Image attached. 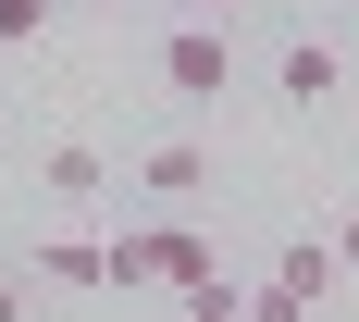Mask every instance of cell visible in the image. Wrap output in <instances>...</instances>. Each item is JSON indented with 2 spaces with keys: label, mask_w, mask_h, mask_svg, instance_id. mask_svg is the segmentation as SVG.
<instances>
[{
  "label": "cell",
  "mask_w": 359,
  "mask_h": 322,
  "mask_svg": "<svg viewBox=\"0 0 359 322\" xmlns=\"http://www.w3.org/2000/svg\"><path fill=\"white\" fill-rule=\"evenodd\" d=\"M334 87H347V62H334L323 37H285V62H273V100H285V112H334Z\"/></svg>",
  "instance_id": "3957f363"
},
{
  "label": "cell",
  "mask_w": 359,
  "mask_h": 322,
  "mask_svg": "<svg viewBox=\"0 0 359 322\" xmlns=\"http://www.w3.org/2000/svg\"><path fill=\"white\" fill-rule=\"evenodd\" d=\"M273 286L323 310V286H334V248H323V236H285V260H273Z\"/></svg>",
  "instance_id": "52a82bcc"
},
{
  "label": "cell",
  "mask_w": 359,
  "mask_h": 322,
  "mask_svg": "<svg viewBox=\"0 0 359 322\" xmlns=\"http://www.w3.org/2000/svg\"><path fill=\"white\" fill-rule=\"evenodd\" d=\"M198 273H223V248L198 236V223H124L111 236V286H198Z\"/></svg>",
  "instance_id": "6da1fadb"
},
{
  "label": "cell",
  "mask_w": 359,
  "mask_h": 322,
  "mask_svg": "<svg viewBox=\"0 0 359 322\" xmlns=\"http://www.w3.org/2000/svg\"><path fill=\"white\" fill-rule=\"evenodd\" d=\"M223 74H236V50H223V25H198V13H186V25L161 37V87H174L186 112H211V100H223Z\"/></svg>",
  "instance_id": "7a4b0ae2"
},
{
  "label": "cell",
  "mask_w": 359,
  "mask_h": 322,
  "mask_svg": "<svg viewBox=\"0 0 359 322\" xmlns=\"http://www.w3.org/2000/svg\"><path fill=\"white\" fill-rule=\"evenodd\" d=\"M50 13H62V0H0V37L25 50V37H50Z\"/></svg>",
  "instance_id": "9c48e42d"
},
{
  "label": "cell",
  "mask_w": 359,
  "mask_h": 322,
  "mask_svg": "<svg viewBox=\"0 0 359 322\" xmlns=\"http://www.w3.org/2000/svg\"><path fill=\"white\" fill-rule=\"evenodd\" d=\"M323 248H334V286H359V211H347V223H334Z\"/></svg>",
  "instance_id": "30bf717a"
},
{
  "label": "cell",
  "mask_w": 359,
  "mask_h": 322,
  "mask_svg": "<svg viewBox=\"0 0 359 322\" xmlns=\"http://www.w3.org/2000/svg\"><path fill=\"white\" fill-rule=\"evenodd\" d=\"M186 322H198V310H186Z\"/></svg>",
  "instance_id": "4fadbf2b"
},
{
  "label": "cell",
  "mask_w": 359,
  "mask_h": 322,
  "mask_svg": "<svg viewBox=\"0 0 359 322\" xmlns=\"http://www.w3.org/2000/svg\"><path fill=\"white\" fill-rule=\"evenodd\" d=\"M37 186H50V199H100V186H111V161H100L87 137H62L50 161H37Z\"/></svg>",
  "instance_id": "8992f818"
},
{
  "label": "cell",
  "mask_w": 359,
  "mask_h": 322,
  "mask_svg": "<svg viewBox=\"0 0 359 322\" xmlns=\"http://www.w3.org/2000/svg\"><path fill=\"white\" fill-rule=\"evenodd\" d=\"M186 13H198V25H223V13H236V0H186Z\"/></svg>",
  "instance_id": "7c38bea8"
},
{
  "label": "cell",
  "mask_w": 359,
  "mask_h": 322,
  "mask_svg": "<svg viewBox=\"0 0 359 322\" xmlns=\"http://www.w3.org/2000/svg\"><path fill=\"white\" fill-rule=\"evenodd\" d=\"M25 273H50V286H74V297H87V286H111V236H50Z\"/></svg>",
  "instance_id": "5b68a950"
},
{
  "label": "cell",
  "mask_w": 359,
  "mask_h": 322,
  "mask_svg": "<svg viewBox=\"0 0 359 322\" xmlns=\"http://www.w3.org/2000/svg\"><path fill=\"white\" fill-rule=\"evenodd\" d=\"M137 186L161 199V211H174V199H198V186H211V149H198V137H161V149L137 161Z\"/></svg>",
  "instance_id": "277c9868"
},
{
  "label": "cell",
  "mask_w": 359,
  "mask_h": 322,
  "mask_svg": "<svg viewBox=\"0 0 359 322\" xmlns=\"http://www.w3.org/2000/svg\"><path fill=\"white\" fill-rule=\"evenodd\" d=\"M0 322H25V286H13V273H0Z\"/></svg>",
  "instance_id": "8fae6325"
},
{
  "label": "cell",
  "mask_w": 359,
  "mask_h": 322,
  "mask_svg": "<svg viewBox=\"0 0 359 322\" xmlns=\"http://www.w3.org/2000/svg\"><path fill=\"white\" fill-rule=\"evenodd\" d=\"M236 322H310V297H285V286H273V273H260V286L236 297Z\"/></svg>",
  "instance_id": "ba28073f"
}]
</instances>
